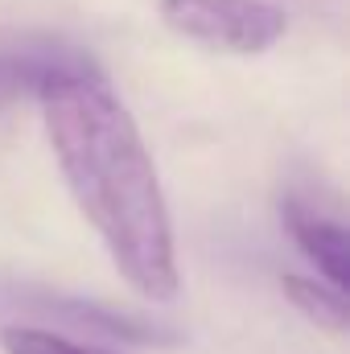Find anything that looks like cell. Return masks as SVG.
<instances>
[{"mask_svg":"<svg viewBox=\"0 0 350 354\" xmlns=\"http://www.w3.org/2000/svg\"><path fill=\"white\" fill-rule=\"evenodd\" d=\"M54 161L111 264L145 301L177 297L174 218L157 165L103 75H66L37 91Z\"/></svg>","mask_w":350,"mask_h":354,"instance_id":"6da1fadb","label":"cell"},{"mask_svg":"<svg viewBox=\"0 0 350 354\" xmlns=\"http://www.w3.org/2000/svg\"><path fill=\"white\" fill-rule=\"evenodd\" d=\"M161 21L210 50L264 54L288 29V17L272 0H161Z\"/></svg>","mask_w":350,"mask_h":354,"instance_id":"7a4b0ae2","label":"cell"},{"mask_svg":"<svg viewBox=\"0 0 350 354\" xmlns=\"http://www.w3.org/2000/svg\"><path fill=\"white\" fill-rule=\"evenodd\" d=\"M66 75H99V66L66 41H25V46L0 50V99L21 91L37 95L46 83Z\"/></svg>","mask_w":350,"mask_h":354,"instance_id":"3957f363","label":"cell"},{"mask_svg":"<svg viewBox=\"0 0 350 354\" xmlns=\"http://www.w3.org/2000/svg\"><path fill=\"white\" fill-rule=\"evenodd\" d=\"M284 223H288L297 248H301V252L317 264V272L326 276V284L338 288V292H347V284H350V264H347L350 239H347V227L334 223V218H326L322 210H309V206L297 202V198L284 202Z\"/></svg>","mask_w":350,"mask_h":354,"instance_id":"277c9868","label":"cell"},{"mask_svg":"<svg viewBox=\"0 0 350 354\" xmlns=\"http://www.w3.org/2000/svg\"><path fill=\"white\" fill-rule=\"evenodd\" d=\"M280 288L293 301V309H301V317H309L317 330L347 334L350 305L338 288H330L326 280H313V276H280Z\"/></svg>","mask_w":350,"mask_h":354,"instance_id":"5b68a950","label":"cell"},{"mask_svg":"<svg viewBox=\"0 0 350 354\" xmlns=\"http://www.w3.org/2000/svg\"><path fill=\"white\" fill-rule=\"evenodd\" d=\"M0 346L4 354H111L87 346V342H75V338H62L54 330H37V326H4Z\"/></svg>","mask_w":350,"mask_h":354,"instance_id":"8992f818","label":"cell"}]
</instances>
